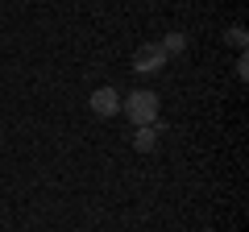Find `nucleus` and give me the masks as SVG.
<instances>
[{
	"mask_svg": "<svg viewBox=\"0 0 249 232\" xmlns=\"http://www.w3.org/2000/svg\"><path fill=\"white\" fill-rule=\"evenodd\" d=\"M245 75H249V58L241 54V58H237V79H245Z\"/></svg>",
	"mask_w": 249,
	"mask_h": 232,
	"instance_id": "obj_7",
	"label": "nucleus"
},
{
	"mask_svg": "<svg viewBox=\"0 0 249 232\" xmlns=\"http://www.w3.org/2000/svg\"><path fill=\"white\" fill-rule=\"evenodd\" d=\"M158 133H162V120H158V125L133 129V149L137 153H154V149H158Z\"/></svg>",
	"mask_w": 249,
	"mask_h": 232,
	"instance_id": "obj_4",
	"label": "nucleus"
},
{
	"mask_svg": "<svg viewBox=\"0 0 249 232\" xmlns=\"http://www.w3.org/2000/svg\"><path fill=\"white\" fill-rule=\"evenodd\" d=\"M229 42L237 46V50H245V42H249V37H245V29H241V25H232V29H229Z\"/></svg>",
	"mask_w": 249,
	"mask_h": 232,
	"instance_id": "obj_6",
	"label": "nucleus"
},
{
	"mask_svg": "<svg viewBox=\"0 0 249 232\" xmlns=\"http://www.w3.org/2000/svg\"><path fill=\"white\" fill-rule=\"evenodd\" d=\"M166 63H170V58L162 54L158 42H145V46H137V50H133V71L137 75H154V71H162Z\"/></svg>",
	"mask_w": 249,
	"mask_h": 232,
	"instance_id": "obj_2",
	"label": "nucleus"
},
{
	"mask_svg": "<svg viewBox=\"0 0 249 232\" xmlns=\"http://www.w3.org/2000/svg\"><path fill=\"white\" fill-rule=\"evenodd\" d=\"M88 104H91L96 116H116V112H121V91H116V87H96Z\"/></svg>",
	"mask_w": 249,
	"mask_h": 232,
	"instance_id": "obj_3",
	"label": "nucleus"
},
{
	"mask_svg": "<svg viewBox=\"0 0 249 232\" xmlns=\"http://www.w3.org/2000/svg\"><path fill=\"white\" fill-rule=\"evenodd\" d=\"M121 112L133 120V129H142V125H158V91H150V87L129 91V96L121 99Z\"/></svg>",
	"mask_w": 249,
	"mask_h": 232,
	"instance_id": "obj_1",
	"label": "nucleus"
},
{
	"mask_svg": "<svg viewBox=\"0 0 249 232\" xmlns=\"http://www.w3.org/2000/svg\"><path fill=\"white\" fill-rule=\"evenodd\" d=\"M158 46H162V54H166V58H175V54H183V50H187V37L175 29V33H166Z\"/></svg>",
	"mask_w": 249,
	"mask_h": 232,
	"instance_id": "obj_5",
	"label": "nucleus"
}]
</instances>
